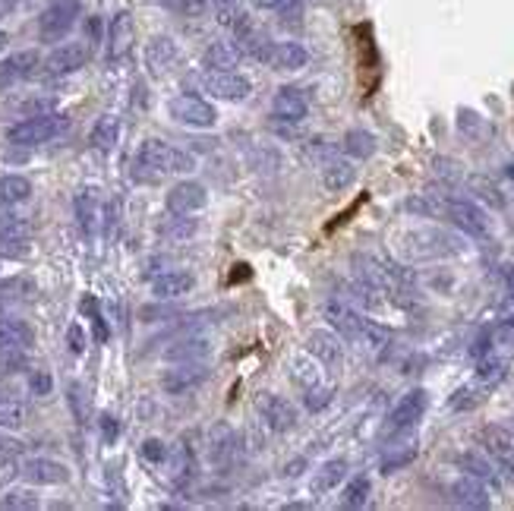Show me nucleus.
<instances>
[{"label":"nucleus","instance_id":"39448f33","mask_svg":"<svg viewBox=\"0 0 514 511\" xmlns=\"http://www.w3.org/2000/svg\"><path fill=\"white\" fill-rule=\"evenodd\" d=\"M67 127H70L67 114L42 111V114H29L25 121L13 123V127L6 130V142L19 145V149H35V145H44L61 136V133H67Z\"/></svg>","mask_w":514,"mask_h":511},{"label":"nucleus","instance_id":"864d4df0","mask_svg":"<svg viewBox=\"0 0 514 511\" xmlns=\"http://www.w3.org/2000/svg\"><path fill=\"white\" fill-rule=\"evenodd\" d=\"M16 477H19L16 455H10V451H0V486H6V483L16 480Z\"/></svg>","mask_w":514,"mask_h":511},{"label":"nucleus","instance_id":"0eeeda50","mask_svg":"<svg viewBox=\"0 0 514 511\" xmlns=\"http://www.w3.org/2000/svg\"><path fill=\"white\" fill-rule=\"evenodd\" d=\"M209 376H212V369L202 360H180L161 373V388L170 398H187L193 391H199L209 382Z\"/></svg>","mask_w":514,"mask_h":511},{"label":"nucleus","instance_id":"dca6fc26","mask_svg":"<svg viewBox=\"0 0 514 511\" xmlns=\"http://www.w3.org/2000/svg\"><path fill=\"white\" fill-rule=\"evenodd\" d=\"M206 202H209V190L202 187L199 181L174 183V187L168 190V199H164L170 215H193V211L206 209Z\"/></svg>","mask_w":514,"mask_h":511},{"label":"nucleus","instance_id":"6e6552de","mask_svg":"<svg viewBox=\"0 0 514 511\" xmlns=\"http://www.w3.org/2000/svg\"><path fill=\"white\" fill-rule=\"evenodd\" d=\"M426 408H430V395H426L423 388H411L398 404H394L392 414H388L385 436H404V433H411V429L417 427L420 420H423Z\"/></svg>","mask_w":514,"mask_h":511},{"label":"nucleus","instance_id":"4be33fe9","mask_svg":"<svg viewBox=\"0 0 514 511\" xmlns=\"http://www.w3.org/2000/svg\"><path fill=\"white\" fill-rule=\"evenodd\" d=\"M35 344V329L19 316H6L0 313V348L10 350H32Z\"/></svg>","mask_w":514,"mask_h":511},{"label":"nucleus","instance_id":"20e7f679","mask_svg":"<svg viewBox=\"0 0 514 511\" xmlns=\"http://www.w3.org/2000/svg\"><path fill=\"white\" fill-rule=\"evenodd\" d=\"M401 256L411 259V262H426V259H445L464 253V243L461 237L448 234L441 228H417L401 234Z\"/></svg>","mask_w":514,"mask_h":511},{"label":"nucleus","instance_id":"6ab92c4d","mask_svg":"<svg viewBox=\"0 0 514 511\" xmlns=\"http://www.w3.org/2000/svg\"><path fill=\"white\" fill-rule=\"evenodd\" d=\"M42 70V54L38 51H16V54L0 61V89H10L16 83H25Z\"/></svg>","mask_w":514,"mask_h":511},{"label":"nucleus","instance_id":"603ef678","mask_svg":"<svg viewBox=\"0 0 514 511\" xmlns=\"http://www.w3.org/2000/svg\"><path fill=\"white\" fill-rule=\"evenodd\" d=\"M98 429H102V439L108 442V446H114L117 436H121V420H117L114 414H102L98 417Z\"/></svg>","mask_w":514,"mask_h":511},{"label":"nucleus","instance_id":"e433bc0d","mask_svg":"<svg viewBox=\"0 0 514 511\" xmlns=\"http://www.w3.org/2000/svg\"><path fill=\"white\" fill-rule=\"evenodd\" d=\"M240 451V439L230 429H215V442H212V461L215 464H230Z\"/></svg>","mask_w":514,"mask_h":511},{"label":"nucleus","instance_id":"72a5a7b5","mask_svg":"<svg viewBox=\"0 0 514 511\" xmlns=\"http://www.w3.org/2000/svg\"><path fill=\"white\" fill-rule=\"evenodd\" d=\"M344 152L360 162V158H373L375 155V136L369 130H347L344 133Z\"/></svg>","mask_w":514,"mask_h":511},{"label":"nucleus","instance_id":"1a4fd4ad","mask_svg":"<svg viewBox=\"0 0 514 511\" xmlns=\"http://www.w3.org/2000/svg\"><path fill=\"white\" fill-rule=\"evenodd\" d=\"M168 114L174 117L177 123H183V127H193V130H209V127H215V121H218V111H215L212 104H209L206 98H199V95L170 98Z\"/></svg>","mask_w":514,"mask_h":511},{"label":"nucleus","instance_id":"e2e57ef3","mask_svg":"<svg viewBox=\"0 0 514 511\" xmlns=\"http://www.w3.org/2000/svg\"><path fill=\"white\" fill-rule=\"evenodd\" d=\"M0 19H4V16H0Z\"/></svg>","mask_w":514,"mask_h":511},{"label":"nucleus","instance_id":"09e8293b","mask_svg":"<svg viewBox=\"0 0 514 511\" xmlns=\"http://www.w3.org/2000/svg\"><path fill=\"white\" fill-rule=\"evenodd\" d=\"M51 388H54V379H51V373H44V369H32V376H29V395L48 398Z\"/></svg>","mask_w":514,"mask_h":511},{"label":"nucleus","instance_id":"f03ea898","mask_svg":"<svg viewBox=\"0 0 514 511\" xmlns=\"http://www.w3.org/2000/svg\"><path fill=\"white\" fill-rule=\"evenodd\" d=\"M193 168L196 155L164 142V139H146L133 158V177L140 183H158L168 174H189Z\"/></svg>","mask_w":514,"mask_h":511},{"label":"nucleus","instance_id":"c85d7f7f","mask_svg":"<svg viewBox=\"0 0 514 511\" xmlns=\"http://www.w3.org/2000/svg\"><path fill=\"white\" fill-rule=\"evenodd\" d=\"M458 467L464 470L467 477H477V480L490 483V486H496L499 483V474H496V467H492V461H486L480 451H461Z\"/></svg>","mask_w":514,"mask_h":511},{"label":"nucleus","instance_id":"79ce46f5","mask_svg":"<svg viewBox=\"0 0 514 511\" xmlns=\"http://www.w3.org/2000/svg\"><path fill=\"white\" fill-rule=\"evenodd\" d=\"M79 310H82V313L92 319V325H95V341H102V344L108 341V338H111V329H108V322H104L102 310H98V300H95V297H82Z\"/></svg>","mask_w":514,"mask_h":511},{"label":"nucleus","instance_id":"f257e3e1","mask_svg":"<svg viewBox=\"0 0 514 511\" xmlns=\"http://www.w3.org/2000/svg\"><path fill=\"white\" fill-rule=\"evenodd\" d=\"M407 211L423 218H439V221L454 224L458 231L470 237H486L490 234V218L470 199H458V196H441V192H423V196H411L404 205Z\"/></svg>","mask_w":514,"mask_h":511},{"label":"nucleus","instance_id":"c9c22d12","mask_svg":"<svg viewBox=\"0 0 514 511\" xmlns=\"http://www.w3.org/2000/svg\"><path fill=\"white\" fill-rule=\"evenodd\" d=\"M420 455L417 442H407V446H394L392 451H388L385 457L379 461V470L382 474H394V470H404L407 464H413Z\"/></svg>","mask_w":514,"mask_h":511},{"label":"nucleus","instance_id":"f3484780","mask_svg":"<svg viewBox=\"0 0 514 511\" xmlns=\"http://www.w3.org/2000/svg\"><path fill=\"white\" fill-rule=\"evenodd\" d=\"M306 350L322 367H341V360H344V338L335 329H315L306 338Z\"/></svg>","mask_w":514,"mask_h":511},{"label":"nucleus","instance_id":"4c0bfd02","mask_svg":"<svg viewBox=\"0 0 514 511\" xmlns=\"http://www.w3.org/2000/svg\"><path fill=\"white\" fill-rule=\"evenodd\" d=\"M291 376L296 379V385H300L303 391L313 388V385L322 382V363L315 360H306V357H296V360L291 363Z\"/></svg>","mask_w":514,"mask_h":511},{"label":"nucleus","instance_id":"4d7b16f0","mask_svg":"<svg viewBox=\"0 0 514 511\" xmlns=\"http://www.w3.org/2000/svg\"><path fill=\"white\" fill-rule=\"evenodd\" d=\"M67 341H70V350H73V354H82L85 350V331H82V325H70L67 329Z\"/></svg>","mask_w":514,"mask_h":511},{"label":"nucleus","instance_id":"a878e982","mask_svg":"<svg viewBox=\"0 0 514 511\" xmlns=\"http://www.w3.org/2000/svg\"><path fill=\"white\" fill-rule=\"evenodd\" d=\"M89 142H92V149L95 152H114L117 149V142H121V117H114V114H102L95 121V127H92L89 133Z\"/></svg>","mask_w":514,"mask_h":511},{"label":"nucleus","instance_id":"aec40b11","mask_svg":"<svg viewBox=\"0 0 514 511\" xmlns=\"http://www.w3.org/2000/svg\"><path fill=\"white\" fill-rule=\"evenodd\" d=\"M180 64V48H177V42L170 35H155L149 38L146 44V66L151 76H168L174 66Z\"/></svg>","mask_w":514,"mask_h":511},{"label":"nucleus","instance_id":"473e14b6","mask_svg":"<svg viewBox=\"0 0 514 511\" xmlns=\"http://www.w3.org/2000/svg\"><path fill=\"white\" fill-rule=\"evenodd\" d=\"M369 496H373V480L364 474H357L341 493V508H364L369 506Z\"/></svg>","mask_w":514,"mask_h":511},{"label":"nucleus","instance_id":"a19ab883","mask_svg":"<svg viewBox=\"0 0 514 511\" xmlns=\"http://www.w3.org/2000/svg\"><path fill=\"white\" fill-rule=\"evenodd\" d=\"M332 398H335V388L325 382H319V385H313V388L303 391V404H306V410H313V414L325 410L328 404H332Z\"/></svg>","mask_w":514,"mask_h":511},{"label":"nucleus","instance_id":"cd10ccee","mask_svg":"<svg viewBox=\"0 0 514 511\" xmlns=\"http://www.w3.org/2000/svg\"><path fill=\"white\" fill-rule=\"evenodd\" d=\"M32 199V181L23 174H0V205H23Z\"/></svg>","mask_w":514,"mask_h":511},{"label":"nucleus","instance_id":"a18cd8bd","mask_svg":"<svg viewBox=\"0 0 514 511\" xmlns=\"http://www.w3.org/2000/svg\"><path fill=\"white\" fill-rule=\"evenodd\" d=\"M67 401H70V410H73L76 423H85L89 420V398H85V388L79 382H70L67 385Z\"/></svg>","mask_w":514,"mask_h":511},{"label":"nucleus","instance_id":"f704fd0d","mask_svg":"<svg viewBox=\"0 0 514 511\" xmlns=\"http://www.w3.org/2000/svg\"><path fill=\"white\" fill-rule=\"evenodd\" d=\"M73 209H76V221H79V231H82L85 237H92V231H95V196H92V190H79L76 199H73Z\"/></svg>","mask_w":514,"mask_h":511},{"label":"nucleus","instance_id":"f8f14e48","mask_svg":"<svg viewBox=\"0 0 514 511\" xmlns=\"http://www.w3.org/2000/svg\"><path fill=\"white\" fill-rule=\"evenodd\" d=\"M32 250V224L23 215H0V256L23 259Z\"/></svg>","mask_w":514,"mask_h":511},{"label":"nucleus","instance_id":"393cba45","mask_svg":"<svg viewBox=\"0 0 514 511\" xmlns=\"http://www.w3.org/2000/svg\"><path fill=\"white\" fill-rule=\"evenodd\" d=\"M196 288V278L189 271H164L151 281V294L158 300H177V297H187Z\"/></svg>","mask_w":514,"mask_h":511},{"label":"nucleus","instance_id":"5701e85b","mask_svg":"<svg viewBox=\"0 0 514 511\" xmlns=\"http://www.w3.org/2000/svg\"><path fill=\"white\" fill-rule=\"evenodd\" d=\"M354 181H357V164L351 158L335 155L322 162V187L328 192H344Z\"/></svg>","mask_w":514,"mask_h":511},{"label":"nucleus","instance_id":"3c124183","mask_svg":"<svg viewBox=\"0 0 514 511\" xmlns=\"http://www.w3.org/2000/svg\"><path fill=\"white\" fill-rule=\"evenodd\" d=\"M140 455L146 457L149 464H161V461H168V446H164L161 439H146L140 446Z\"/></svg>","mask_w":514,"mask_h":511},{"label":"nucleus","instance_id":"b1692460","mask_svg":"<svg viewBox=\"0 0 514 511\" xmlns=\"http://www.w3.org/2000/svg\"><path fill=\"white\" fill-rule=\"evenodd\" d=\"M275 70L285 73H296L309 64V51L303 48L300 42H272V51H268V61Z\"/></svg>","mask_w":514,"mask_h":511},{"label":"nucleus","instance_id":"c03bdc74","mask_svg":"<svg viewBox=\"0 0 514 511\" xmlns=\"http://www.w3.org/2000/svg\"><path fill=\"white\" fill-rule=\"evenodd\" d=\"M470 190H477V196L483 199V202L496 205V209H502V205H505L502 190H499L496 183L490 181V177H470Z\"/></svg>","mask_w":514,"mask_h":511},{"label":"nucleus","instance_id":"5fc2aeb1","mask_svg":"<svg viewBox=\"0 0 514 511\" xmlns=\"http://www.w3.org/2000/svg\"><path fill=\"white\" fill-rule=\"evenodd\" d=\"M164 231H168V237H170V241H183V237H189V234H193V231H196V224H189L183 215H174V218H170V228H168V224H164Z\"/></svg>","mask_w":514,"mask_h":511},{"label":"nucleus","instance_id":"2f4dec72","mask_svg":"<svg viewBox=\"0 0 514 511\" xmlns=\"http://www.w3.org/2000/svg\"><path fill=\"white\" fill-rule=\"evenodd\" d=\"M344 474H347L344 457H332V461H325L319 467V474H315V480H313V493H328V489H335L341 480H344Z\"/></svg>","mask_w":514,"mask_h":511},{"label":"nucleus","instance_id":"7c9ffc66","mask_svg":"<svg viewBox=\"0 0 514 511\" xmlns=\"http://www.w3.org/2000/svg\"><path fill=\"white\" fill-rule=\"evenodd\" d=\"M25 417H29L25 404L19 401L13 391H0V427L16 429V427H23V423H25Z\"/></svg>","mask_w":514,"mask_h":511},{"label":"nucleus","instance_id":"49530a36","mask_svg":"<svg viewBox=\"0 0 514 511\" xmlns=\"http://www.w3.org/2000/svg\"><path fill=\"white\" fill-rule=\"evenodd\" d=\"M483 401V388H470V385H464V388H458L451 395V410H470L477 408V404Z\"/></svg>","mask_w":514,"mask_h":511},{"label":"nucleus","instance_id":"58836bf2","mask_svg":"<svg viewBox=\"0 0 514 511\" xmlns=\"http://www.w3.org/2000/svg\"><path fill=\"white\" fill-rule=\"evenodd\" d=\"M259 10L266 13H275V16H281V23H300V10H303V0H253Z\"/></svg>","mask_w":514,"mask_h":511},{"label":"nucleus","instance_id":"2eb2a0df","mask_svg":"<svg viewBox=\"0 0 514 511\" xmlns=\"http://www.w3.org/2000/svg\"><path fill=\"white\" fill-rule=\"evenodd\" d=\"M19 477L32 486H63L70 480V467L54 457H29L19 464Z\"/></svg>","mask_w":514,"mask_h":511},{"label":"nucleus","instance_id":"9b49d317","mask_svg":"<svg viewBox=\"0 0 514 511\" xmlns=\"http://www.w3.org/2000/svg\"><path fill=\"white\" fill-rule=\"evenodd\" d=\"M256 414L272 433H291L296 427V408L285 395H275V391L256 398Z\"/></svg>","mask_w":514,"mask_h":511},{"label":"nucleus","instance_id":"9d476101","mask_svg":"<svg viewBox=\"0 0 514 511\" xmlns=\"http://www.w3.org/2000/svg\"><path fill=\"white\" fill-rule=\"evenodd\" d=\"M202 89L209 95L221 98V102H247L249 92H253V83L234 70H206L202 73Z\"/></svg>","mask_w":514,"mask_h":511},{"label":"nucleus","instance_id":"4468645a","mask_svg":"<svg viewBox=\"0 0 514 511\" xmlns=\"http://www.w3.org/2000/svg\"><path fill=\"white\" fill-rule=\"evenodd\" d=\"M309 114V92L300 85H281L272 98V117L281 123H303Z\"/></svg>","mask_w":514,"mask_h":511},{"label":"nucleus","instance_id":"37998d69","mask_svg":"<svg viewBox=\"0 0 514 511\" xmlns=\"http://www.w3.org/2000/svg\"><path fill=\"white\" fill-rule=\"evenodd\" d=\"M25 369H29V357H25V350L0 348V376L25 373Z\"/></svg>","mask_w":514,"mask_h":511},{"label":"nucleus","instance_id":"680f3d73","mask_svg":"<svg viewBox=\"0 0 514 511\" xmlns=\"http://www.w3.org/2000/svg\"><path fill=\"white\" fill-rule=\"evenodd\" d=\"M511 177H514V168H511Z\"/></svg>","mask_w":514,"mask_h":511},{"label":"nucleus","instance_id":"6e6d98bb","mask_svg":"<svg viewBox=\"0 0 514 511\" xmlns=\"http://www.w3.org/2000/svg\"><path fill=\"white\" fill-rule=\"evenodd\" d=\"M142 322H161V319H170V316H180V310H164V307H142Z\"/></svg>","mask_w":514,"mask_h":511},{"label":"nucleus","instance_id":"bb28decb","mask_svg":"<svg viewBox=\"0 0 514 511\" xmlns=\"http://www.w3.org/2000/svg\"><path fill=\"white\" fill-rule=\"evenodd\" d=\"M243 51L237 42H212L206 48V54H202V66L206 70H234L237 64H240Z\"/></svg>","mask_w":514,"mask_h":511},{"label":"nucleus","instance_id":"bf43d9fd","mask_svg":"<svg viewBox=\"0 0 514 511\" xmlns=\"http://www.w3.org/2000/svg\"><path fill=\"white\" fill-rule=\"evenodd\" d=\"M19 6V0H0V16H6V13H13Z\"/></svg>","mask_w":514,"mask_h":511},{"label":"nucleus","instance_id":"ea45409f","mask_svg":"<svg viewBox=\"0 0 514 511\" xmlns=\"http://www.w3.org/2000/svg\"><path fill=\"white\" fill-rule=\"evenodd\" d=\"M0 508L4 511H35V508H42V499H38L32 489H10L6 496H0Z\"/></svg>","mask_w":514,"mask_h":511},{"label":"nucleus","instance_id":"de8ad7c7","mask_svg":"<svg viewBox=\"0 0 514 511\" xmlns=\"http://www.w3.org/2000/svg\"><path fill=\"white\" fill-rule=\"evenodd\" d=\"M170 13H180V16H202L209 13V0H161Z\"/></svg>","mask_w":514,"mask_h":511},{"label":"nucleus","instance_id":"ddd939ff","mask_svg":"<svg viewBox=\"0 0 514 511\" xmlns=\"http://www.w3.org/2000/svg\"><path fill=\"white\" fill-rule=\"evenodd\" d=\"M92 51L89 44L82 42H67V44H57L48 57L42 61V73L44 76H70V73H79L85 64H89Z\"/></svg>","mask_w":514,"mask_h":511},{"label":"nucleus","instance_id":"423d86ee","mask_svg":"<svg viewBox=\"0 0 514 511\" xmlns=\"http://www.w3.org/2000/svg\"><path fill=\"white\" fill-rule=\"evenodd\" d=\"M79 10H82L79 0H51V4L42 10V16H38V38L48 44L63 42L67 32L76 25Z\"/></svg>","mask_w":514,"mask_h":511},{"label":"nucleus","instance_id":"8fccbe9b","mask_svg":"<svg viewBox=\"0 0 514 511\" xmlns=\"http://www.w3.org/2000/svg\"><path fill=\"white\" fill-rule=\"evenodd\" d=\"M477 376H480V382H483V385H496L505 376V363L502 360H480Z\"/></svg>","mask_w":514,"mask_h":511},{"label":"nucleus","instance_id":"052dcab7","mask_svg":"<svg viewBox=\"0 0 514 511\" xmlns=\"http://www.w3.org/2000/svg\"><path fill=\"white\" fill-rule=\"evenodd\" d=\"M6 42H10V35H6L4 29H0V54H4V48H6Z\"/></svg>","mask_w":514,"mask_h":511},{"label":"nucleus","instance_id":"412c9836","mask_svg":"<svg viewBox=\"0 0 514 511\" xmlns=\"http://www.w3.org/2000/svg\"><path fill=\"white\" fill-rule=\"evenodd\" d=\"M448 499H451L458 508H490L492 506L486 483L477 480V477H467V474L448 486Z\"/></svg>","mask_w":514,"mask_h":511},{"label":"nucleus","instance_id":"7ed1b4c3","mask_svg":"<svg viewBox=\"0 0 514 511\" xmlns=\"http://www.w3.org/2000/svg\"><path fill=\"white\" fill-rule=\"evenodd\" d=\"M325 319L347 341H357L369 350H385L392 344V335H388L382 325H375L373 319H366L360 310H354L347 300H328L325 303Z\"/></svg>","mask_w":514,"mask_h":511},{"label":"nucleus","instance_id":"13d9d810","mask_svg":"<svg viewBox=\"0 0 514 511\" xmlns=\"http://www.w3.org/2000/svg\"><path fill=\"white\" fill-rule=\"evenodd\" d=\"M85 32H89V42L95 44V42H102V19L98 16H92L89 23H85Z\"/></svg>","mask_w":514,"mask_h":511},{"label":"nucleus","instance_id":"c756f323","mask_svg":"<svg viewBox=\"0 0 514 511\" xmlns=\"http://www.w3.org/2000/svg\"><path fill=\"white\" fill-rule=\"evenodd\" d=\"M164 357L168 360H206L209 357V341L202 335H189V338H180V341H174V348L164 350Z\"/></svg>","mask_w":514,"mask_h":511},{"label":"nucleus","instance_id":"a211bd4d","mask_svg":"<svg viewBox=\"0 0 514 511\" xmlns=\"http://www.w3.org/2000/svg\"><path fill=\"white\" fill-rule=\"evenodd\" d=\"M133 42H136V29H133V16L127 10L114 13L108 25V61L111 64H121L130 57L133 51Z\"/></svg>","mask_w":514,"mask_h":511}]
</instances>
